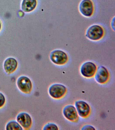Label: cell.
Listing matches in <instances>:
<instances>
[{
	"instance_id": "6da1fadb",
	"label": "cell",
	"mask_w": 115,
	"mask_h": 130,
	"mask_svg": "<svg viewBox=\"0 0 115 130\" xmlns=\"http://www.w3.org/2000/svg\"><path fill=\"white\" fill-rule=\"evenodd\" d=\"M103 28L99 25H93L88 27L85 36L88 39L94 41H97L102 38L104 35Z\"/></svg>"
},
{
	"instance_id": "7a4b0ae2",
	"label": "cell",
	"mask_w": 115,
	"mask_h": 130,
	"mask_svg": "<svg viewBox=\"0 0 115 130\" xmlns=\"http://www.w3.org/2000/svg\"><path fill=\"white\" fill-rule=\"evenodd\" d=\"M50 58L52 62L59 66L65 64L68 60L67 54L61 50H55L51 52L50 54Z\"/></svg>"
},
{
	"instance_id": "3957f363",
	"label": "cell",
	"mask_w": 115,
	"mask_h": 130,
	"mask_svg": "<svg viewBox=\"0 0 115 130\" xmlns=\"http://www.w3.org/2000/svg\"><path fill=\"white\" fill-rule=\"evenodd\" d=\"M67 88L60 84H54L51 85L48 89L49 95L52 98L59 99L62 98L67 92Z\"/></svg>"
},
{
	"instance_id": "277c9868",
	"label": "cell",
	"mask_w": 115,
	"mask_h": 130,
	"mask_svg": "<svg viewBox=\"0 0 115 130\" xmlns=\"http://www.w3.org/2000/svg\"><path fill=\"white\" fill-rule=\"evenodd\" d=\"M97 70L96 65L94 63L87 61L82 65L80 68V72L84 77L91 78L95 76Z\"/></svg>"
},
{
	"instance_id": "5b68a950",
	"label": "cell",
	"mask_w": 115,
	"mask_h": 130,
	"mask_svg": "<svg viewBox=\"0 0 115 130\" xmlns=\"http://www.w3.org/2000/svg\"><path fill=\"white\" fill-rule=\"evenodd\" d=\"M79 9L81 14L86 17H90L94 12V5L91 0H82L80 3Z\"/></svg>"
},
{
	"instance_id": "8992f818",
	"label": "cell",
	"mask_w": 115,
	"mask_h": 130,
	"mask_svg": "<svg viewBox=\"0 0 115 130\" xmlns=\"http://www.w3.org/2000/svg\"><path fill=\"white\" fill-rule=\"evenodd\" d=\"M18 88L23 93H30L33 88V84L30 78L26 76L19 77L17 80Z\"/></svg>"
},
{
	"instance_id": "52a82bcc",
	"label": "cell",
	"mask_w": 115,
	"mask_h": 130,
	"mask_svg": "<svg viewBox=\"0 0 115 130\" xmlns=\"http://www.w3.org/2000/svg\"><path fill=\"white\" fill-rule=\"evenodd\" d=\"M75 107L78 114L81 118H86L90 115V106L87 103L84 101L78 100L76 102Z\"/></svg>"
},
{
	"instance_id": "ba28073f",
	"label": "cell",
	"mask_w": 115,
	"mask_h": 130,
	"mask_svg": "<svg viewBox=\"0 0 115 130\" xmlns=\"http://www.w3.org/2000/svg\"><path fill=\"white\" fill-rule=\"evenodd\" d=\"M95 79L98 83L103 84H106L109 79V73L105 67L100 66L97 69L95 75Z\"/></svg>"
},
{
	"instance_id": "9c48e42d",
	"label": "cell",
	"mask_w": 115,
	"mask_h": 130,
	"mask_svg": "<svg viewBox=\"0 0 115 130\" xmlns=\"http://www.w3.org/2000/svg\"><path fill=\"white\" fill-rule=\"evenodd\" d=\"M64 117L68 121L73 122L78 121V115L75 107L72 105H66L62 110Z\"/></svg>"
},
{
	"instance_id": "30bf717a",
	"label": "cell",
	"mask_w": 115,
	"mask_h": 130,
	"mask_svg": "<svg viewBox=\"0 0 115 130\" xmlns=\"http://www.w3.org/2000/svg\"><path fill=\"white\" fill-rule=\"evenodd\" d=\"M16 120L25 129H29L32 126V118L30 115L27 113H20L17 116Z\"/></svg>"
},
{
	"instance_id": "8fae6325",
	"label": "cell",
	"mask_w": 115,
	"mask_h": 130,
	"mask_svg": "<svg viewBox=\"0 0 115 130\" xmlns=\"http://www.w3.org/2000/svg\"><path fill=\"white\" fill-rule=\"evenodd\" d=\"M18 62L15 59L13 58H9L5 61L4 68L6 73L10 74H12L17 68Z\"/></svg>"
},
{
	"instance_id": "7c38bea8",
	"label": "cell",
	"mask_w": 115,
	"mask_h": 130,
	"mask_svg": "<svg viewBox=\"0 0 115 130\" xmlns=\"http://www.w3.org/2000/svg\"><path fill=\"white\" fill-rule=\"evenodd\" d=\"M37 5V0H23L22 9L25 12H31L35 9Z\"/></svg>"
},
{
	"instance_id": "4fadbf2b",
	"label": "cell",
	"mask_w": 115,
	"mask_h": 130,
	"mask_svg": "<svg viewBox=\"0 0 115 130\" xmlns=\"http://www.w3.org/2000/svg\"><path fill=\"white\" fill-rule=\"evenodd\" d=\"M6 130H22L21 126L20 125L18 122L14 121H12L9 122L7 124Z\"/></svg>"
},
{
	"instance_id": "5bb4252c",
	"label": "cell",
	"mask_w": 115,
	"mask_h": 130,
	"mask_svg": "<svg viewBox=\"0 0 115 130\" xmlns=\"http://www.w3.org/2000/svg\"><path fill=\"white\" fill-rule=\"evenodd\" d=\"M43 130H57L58 129V127L56 124L53 123H48L45 125L43 128Z\"/></svg>"
},
{
	"instance_id": "9a60e30c",
	"label": "cell",
	"mask_w": 115,
	"mask_h": 130,
	"mask_svg": "<svg viewBox=\"0 0 115 130\" xmlns=\"http://www.w3.org/2000/svg\"><path fill=\"white\" fill-rule=\"evenodd\" d=\"M6 99L3 94L0 92V108H2L5 104Z\"/></svg>"
},
{
	"instance_id": "2e32d148",
	"label": "cell",
	"mask_w": 115,
	"mask_h": 130,
	"mask_svg": "<svg viewBox=\"0 0 115 130\" xmlns=\"http://www.w3.org/2000/svg\"><path fill=\"white\" fill-rule=\"evenodd\" d=\"M82 130H96V129L93 126L89 125H87L83 127L81 129Z\"/></svg>"
},
{
	"instance_id": "e0dca14e",
	"label": "cell",
	"mask_w": 115,
	"mask_h": 130,
	"mask_svg": "<svg viewBox=\"0 0 115 130\" xmlns=\"http://www.w3.org/2000/svg\"><path fill=\"white\" fill-rule=\"evenodd\" d=\"M1 23H0V29H1Z\"/></svg>"
}]
</instances>
